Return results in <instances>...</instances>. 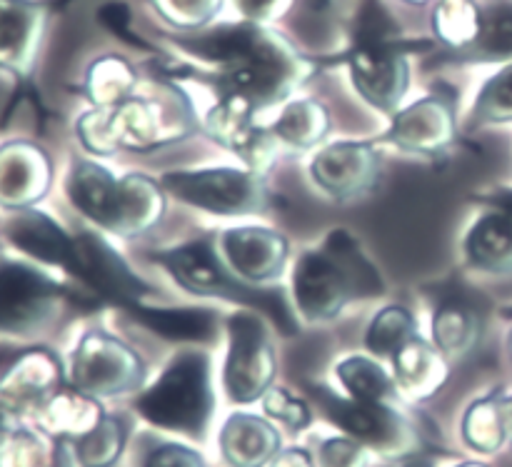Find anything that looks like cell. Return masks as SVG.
<instances>
[{
	"mask_svg": "<svg viewBox=\"0 0 512 467\" xmlns=\"http://www.w3.org/2000/svg\"><path fill=\"white\" fill-rule=\"evenodd\" d=\"M225 265L250 285H268L283 275L290 245L278 230L245 225L215 235Z\"/></svg>",
	"mask_w": 512,
	"mask_h": 467,
	"instance_id": "9a60e30c",
	"label": "cell"
},
{
	"mask_svg": "<svg viewBox=\"0 0 512 467\" xmlns=\"http://www.w3.org/2000/svg\"><path fill=\"white\" fill-rule=\"evenodd\" d=\"M480 338V315L460 298H445L433 315L435 348L445 355L470 353Z\"/></svg>",
	"mask_w": 512,
	"mask_h": 467,
	"instance_id": "4316f807",
	"label": "cell"
},
{
	"mask_svg": "<svg viewBox=\"0 0 512 467\" xmlns=\"http://www.w3.org/2000/svg\"><path fill=\"white\" fill-rule=\"evenodd\" d=\"M158 5L173 23L200 25L220 8V0H158Z\"/></svg>",
	"mask_w": 512,
	"mask_h": 467,
	"instance_id": "f35d334b",
	"label": "cell"
},
{
	"mask_svg": "<svg viewBox=\"0 0 512 467\" xmlns=\"http://www.w3.org/2000/svg\"><path fill=\"white\" fill-rule=\"evenodd\" d=\"M135 410L158 428L203 438L213 415L208 355L200 350L175 355L158 383L135 400Z\"/></svg>",
	"mask_w": 512,
	"mask_h": 467,
	"instance_id": "52a82bcc",
	"label": "cell"
},
{
	"mask_svg": "<svg viewBox=\"0 0 512 467\" xmlns=\"http://www.w3.org/2000/svg\"><path fill=\"white\" fill-rule=\"evenodd\" d=\"M103 420L98 403L85 393H58L48 400L43 410V425L58 435L83 438Z\"/></svg>",
	"mask_w": 512,
	"mask_h": 467,
	"instance_id": "f1b7e54d",
	"label": "cell"
},
{
	"mask_svg": "<svg viewBox=\"0 0 512 467\" xmlns=\"http://www.w3.org/2000/svg\"><path fill=\"white\" fill-rule=\"evenodd\" d=\"M415 3H418V0H415Z\"/></svg>",
	"mask_w": 512,
	"mask_h": 467,
	"instance_id": "f907efd6",
	"label": "cell"
},
{
	"mask_svg": "<svg viewBox=\"0 0 512 467\" xmlns=\"http://www.w3.org/2000/svg\"><path fill=\"white\" fill-rule=\"evenodd\" d=\"M220 448L233 467H263L278 453L280 438L265 420L253 415H233L220 435Z\"/></svg>",
	"mask_w": 512,
	"mask_h": 467,
	"instance_id": "7402d4cb",
	"label": "cell"
},
{
	"mask_svg": "<svg viewBox=\"0 0 512 467\" xmlns=\"http://www.w3.org/2000/svg\"><path fill=\"white\" fill-rule=\"evenodd\" d=\"M75 270L73 275L100 295L103 300L120 305L128 310L130 305L143 303L150 295V285L138 273L128 268L123 258L113 250V245L105 243L98 233H83L75 235Z\"/></svg>",
	"mask_w": 512,
	"mask_h": 467,
	"instance_id": "4fadbf2b",
	"label": "cell"
},
{
	"mask_svg": "<svg viewBox=\"0 0 512 467\" xmlns=\"http://www.w3.org/2000/svg\"><path fill=\"white\" fill-rule=\"evenodd\" d=\"M390 145L415 155H440L455 140V108L445 95H430L395 113L385 135Z\"/></svg>",
	"mask_w": 512,
	"mask_h": 467,
	"instance_id": "e0dca14e",
	"label": "cell"
},
{
	"mask_svg": "<svg viewBox=\"0 0 512 467\" xmlns=\"http://www.w3.org/2000/svg\"><path fill=\"white\" fill-rule=\"evenodd\" d=\"M255 113L258 110L248 100L223 95L205 115L203 125L205 133L223 148L233 150L248 165V170L265 173L278 155L280 145L275 143L270 130L255 125Z\"/></svg>",
	"mask_w": 512,
	"mask_h": 467,
	"instance_id": "5bb4252c",
	"label": "cell"
},
{
	"mask_svg": "<svg viewBox=\"0 0 512 467\" xmlns=\"http://www.w3.org/2000/svg\"><path fill=\"white\" fill-rule=\"evenodd\" d=\"M465 260L488 275L512 273V215L490 208L480 215L463 240Z\"/></svg>",
	"mask_w": 512,
	"mask_h": 467,
	"instance_id": "ffe728a7",
	"label": "cell"
},
{
	"mask_svg": "<svg viewBox=\"0 0 512 467\" xmlns=\"http://www.w3.org/2000/svg\"><path fill=\"white\" fill-rule=\"evenodd\" d=\"M323 467H365V453L358 440L335 438L320 448Z\"/></svg>",
	"mask_w": 512,
	"mask_h": 467,
	"instance_id": "ab89813d",
	"label": "cell"
},
{
	"mask_svg": "<svg viewBox=\"0 0 512 467\" xmlns=\"http://www.w3.org/2000/svg\"><path fill=\"white\" fill-rule=\"evenodd\" d=\"M263 408L270 418L280 420V423L288 425L290 430H303L310 425L308 405L283 388L268 390V395H265L263 400Z\"/></svg>",
	"mask_w": 512,
	"mask_h": 467,
	"instance_id": "74e56055",
	"label": "cell"
},
{
	"mask_svg": "<svg viewBox=\"0 0 512 467\" xmlns=\"http://www.w3.org/2000/svg\"><path fill=\"white\" fill-rule=\"evenodd\" d=\"M463 435L470 448L480 450V453H495L508 438L503 400L485 398L475 403L465 415Z\"/></svg>",
	"mask_w": 512,
	"mask_h": 467,
	"instance_id": "1f68e13d",
	"label": "cell"
},
{
	"mask_svg": "<svg viewBox=\"0 0 512 467\" xmlns=\"http://www.w3.org/2000/svg\"><path fill=\"white\" fill-rule=\"evenodd\" d=\"M60 380V365L45 350H33V353L23 355L10 370L8 378L3 383V393L10 403L15 405H30L40 403L55 383Z\"/></svg>",
	"mask_w": 512,
	"mask_h": 467,
	"instance_id": "83f0119b",
	"label": "cell"
},
{
	"mask_svg": "<svg viewBox=\"0 0 512 467\" xmlns=\"http://www.w3.org/2000/svg\"><path fill=\"white\" fill-rule=\"evenodd\" d=\"M65 288L25 263L0 260V333L25 335L43 328L60 308Z\"/></svg>",
	"mask_w": 512,
	"mask_h": 467,
	"instance_id": "8fae6325",
	"label": "cell"
},
{
	"mask_svg": "<svg viewBox=\"0 0 512 467\" xmlns=\"http://www.w3.org/2000/svg\"><path fill=\"white\" fill-rule=\"evenodd\" d=\"M235 5H238L245 18L263 20L278 13L285 5V0H235Z\"/></svg>",
	"mask_w": 512,
	"mask_h": 467,
	"instance_id": "b9f144b4",
	"label": "cell"
},
{
	"mask_svg": "<svg viewBox=\"0 0 512 467\" xmlns=\"http://www.w3.org/2000/svg\"><path fill=\"white\" fill-rule=\"evenodd\" d=\"M85 90H88V98L95 108H108V105H115L133 95L135 73L125 60L103 58L90 68Z\"/></svg>",
	"mask_w": 512,
	"mask_h": 467,
	"instance_id": "d6a6232c",
	"label": "cell"
},
{
	"mask_svg": "<svg viewBox=\"0 0 512 467\" xmlns=\"http://www.w3.org/2000/svg\"><path fill=\"white\" fill-rule=\"evenodd\" d=\"M463 467H483V465H475V463H470V465H463Z\"/></svg>",
	"mask_w": 512,
	"mask_h": 467,
	"instance_id": "c3c4849f",
	"label": "cell"
},
{
	"mask_svg": "<svg viewBox=\"0 0 512 467\" xmlns=\"http://www.w3.org/2000/svg\"><path fill=\"white\" fill-rule=\"evenodd\" d=\"M70 378L80 393L90 398H110L140 388L145 368L123 340L100 330H90L75 348Z\"/></svg>",
	"mask_w": 512,
	"mask_h": 467,
	"instance_id": "9c48e42d",
	"label": "cell"
},
{
	"mask_svg": "<svg viewBox=\"0 0 512 467\" xmlns=\"http://www.w3.org/2000/svg\"><path fill=\"white\" fill-rule=\"evenodd\" d=\"M53 467H70V455L65 453V445H58V450H55Z\"/></svg>",
	"mask_w": 512,
	"mask_h": 467,
	"instance_id": "bcb514c9",
	"label": "cell"
},
{
	"mask_svg": "<svg viewBox=\"0 0 512 467\" xmlns=\"http://www.w3.org/2000/svg\"><path fill=\"white\" fill-rule=\"evenodd\" d=\"M480 8L470 0H443L435 10V30L440 40L455 48V53L468 48L478 35Z\"/></svg>",
	"mask_w": 512,
	"mask_h": 467,
	"instance_id": "836d02e7",
	"label": "cell"
},
{
	"mask_svg": "<svg viewBox=\"0 0 512 467\" xmlns=\"http://www.w3.org/2000/svg\"><path fill=\"white\" fill-rule=\"evenodd\" d=\"M50 188V160L30 143L0 148V205L25 210L38 203Z\"/></svg>",
	"mask_w": 512,
	"mask_h": 467,
	"instance_id": "ac0fdd59",
	"label": "cell"
},
{
	"mask_svg": "<svg viewBox=\"0 0 512 467\" xmlns=\"http://www.w3.org/2000/svg\"><path fill=\"white\" fill-rule=\"evenodd\" d=\"M65 190L75 210L118 238L148 233L165 213V195L153 178L140 173L115 178L90 160L73 165Z\"/></svg>",
	"mask_w": 512,
	"mask_h": 467,
	"instance_id": "277c9868",
	"label": "cell"
},
{
	"mask_svg": "<svg viewBox=\"0 0 512 467\" xmlns=\"http://www.w3.org/2000/svg\"><path fill=\"white\" fill-rule=\"evenodd\" d=\"M475 200L483 205H488V208L503 210V213L512 215V188H495V190H490V193L478 195Z\"/></svg>",
	"mask_w": 512,
	"mask_h": 467,
	"instance_id": "7bdbcfd3",
	"label": "cell"
},
{
	"mask_svg": "<svg viewBox=\"0 0 512 467\" xmlns=\"http://www.w3.org/2000/svg\"><path fill=\"white\" fill-rule=\"evenodd\" d=\"M153 260L163 265L170 278L188 293L213 295V298L260 310L273 320L275 328L283 335H295V330H298L293 310L285 303L283 295L275 293V290H263L260 285L245 283L225 265L215 235H205V238L190 240V243L175 245V248L158 250Z\"/></svg>",
	"mask_w": 512,
	"mask_h": 467,
	"instance_id": "5b68a950",
	"label": "cell"
},
{
	"mask_svg": "<svg viewBox=\"0 0 512 467\" xmlns=\"http://www.w3.org/2000/svg\"><path fill=\"white\" fill-rule=\"evenodd\" d=\"M395 363V380L400 388L413 398H428L433 395L440 385L448 378V368H445L443 355L438 348L425 343L423 338L415 335L403 350L393 358Z\"/></svg>",
	"mask_w": 512,
	"mask_h": 467,
	"instance_id": "d4e9b609",
	"label": "cell"
},
{
	"mask_svg": "<svg viewBox=\"0 0 512 467\" xmlns=\"http://www.w3.org/2000/svg\"><path fill=\"white\" fill-rule=\"evenodd\" d=\"M268 130L280 150H310L328 135L330 115L318 100H295L285 105L280 118Z\"/></svg>",
	"mask_w": 512,
	"mask_h": 467,
	"instance_id": "484cf974",
	"label": "cell"
},
{
	"mask_svg": "<svg viewBox=\"0 0 512 467\" xmlns=\"http://www.w3.org/2000/svg\"><path fill=\"white\" fill-rule=\"evenodd\" d=\"M85 150L95 155L150 153L198 130L188 95L168 85L150 95H128L108 108H93L75 125Z\"/></svg>",
	"mask_w": 512,
	"mask_h": 467,
	"instance_id": "7a4b0ae2",
	"label": "cell"
},
{
	"mask_svg": "<svg viewBox=\"0 0 512 467\" xmlns=\"http://www.w3.org/2000/svg\"><path fill=\"white\" fill-rule=\"evenodd\" d=\"M340 383L348 390L353 400H363V403H385L395 395L393 380L388 378L383 368L375 360L363 358V355H353L345 358L343 363L335 368Z\"/></svg>",
	"mask_w": 512,
	"mask_h": 467,
	"instance_id": "4dcf8cb0",
	"label": "cell"
},
{
	"mask_svg": "<svg viewBox=\"0 0 512 467\" xmlns=\"http://www.w3.org/2000/svg\"><path fill=\"white\" fill-rule=\"evenodd\" d=\"M40 13L20 0H0V65L25 73L38 40Z\"/></svg>",
	"mask_w": 512,
	"mask_h": 467,
	"instance_id": "603a6c76",
	"label": "cell"
},
{
	"mask_svg": "<svg viewBox=\"0 0 512 467\" xmlns=\"http://www.w3.org/2000/svg\"><path fill=\"white\" fill-rule=\"evenodd\" d=\"M510 313H512V308H510Z\"/></svg>",
	"mask_w": 512,
	"mask_h": 467,
	"instance_id": "681fc988",
	"label": "cell"
},
{
	"mask_svg": "<svg viewBox=\"0 0 512 467\" xmlns=\"http://www.w3.org/2000/svg\"><path fill=\"white\" fill-rule=\"evenodd\" d=\"M5 238L18 250L28 253L30 258L55 265V268H63L65 273L73 275L75 240L45 213L30 208L20 210L5 225Z\"/></svg>",
	"mask_w": 512,
	"mask_h": 467,
	"instance_id": "d6986e66",
	"label": "cell"
},
{
	"mask_svg": "<svg viewBox=\"0 0 512 467\" xmlns=\"http://www.w3.org/2000/svg\"><path fill=\"white\" fill-rule=\"evenodd\" d=\"M163 185L180 203L213 215L263 213L270 203L263 173L238 168L175 170L163 175Z\"/></svg>",
	"mask_w": 512,
	"mask_h": 467,
	"instance_id": "ba28073f",
	"label": "cell"
},
{
	"mask_svg": "<svg viewBox=\"0 0 512 467\" xmlns=\"http://www.w3.org/2000/svg\"><path fill=\"white\" fill-rule=\"evenodd\" d=\"M0 467H50V463L35 435L15 433L0 445Z\"/></svg>",
	"mask_w": 512,
	"mask_h": 467,
	"instance_id": "8d00e7d4",
	"label": "cell"
},
{
	"mask_svg": "<svg viewBox=\"0 0 512 467\" xmlns=\"http://www.w3.org/2000/svg\"><path fill=\"white\" fill-rule=\"evenodd\" d=\"M353 85L375 110L395 115L410 85L408 60L400 45L398 25L380 0H368L355 23L348 53Z\"/></svg>",
	"mask_w": 512,
	"mask_h": 467,
	"instance_id": "8992f818",
	"label": "cell"
},
{
	"mask_svg": "<svg viewBox=\"0 0 512 467\" xmlns=\"http://www.w3.org/2000/svg\"><path fill=\"white\" fill-rule=\"evenodd\" d=\"M10 400L5 398V393L3 390H0V433H3V430H8V425H10Z\"/></svg>",
	"mask_w": 512,
	"mask_h": 467,
	"instance_id": "f6af8a7d",
	"label": "cell"
},
{
	"mask_svg": "<svg viewBox=\"0 0 512 467\" xmlns=\"http://www.w3.org/2000/svg\"><path fill=\"white\" fill-rule=\"evenodd\" d=\"M125 313L148 330L175 343H205L218 330V315L198 308H150L145 303L130 305Z\"/></svg>",
	"mask_w": 512,
	"mask_h": 467,
	"instance_id": "44dd1931",
	"label": "cell"
},
{
	"mask_svg": "<svg viewBox=\"0 0 512 467\" xmlns=\"http://www.w3.org/2000/svg\"><path fill=\"white\" fill-rule=\"evenodd\" d=\"M383 293L378 268L345 228L330 230L323 243L305 250L293 268L295 308L308 323H328L355 300L380 298Z\"/></svg>",
	"mask_w": 512,
	"mask_h": 467,
	"instance_id": "3957f363",
	"label": "cell"
},
{
	"mask_svg": "<svg viewBox=\"0 0 512 467\" xmlns=\"http://www.w3.org/2000/svg\"><path fill=\"white\" fill-rule=\"evenodd\" d=\"M473 123H512V63L480 88L473 105Z\"/></svg>",
	"mask_w": 512,
	"mask_h": 467,
	"instance_id": "d590c367",
	"label": "cell"
},
{
	"mask_svg": "<svg viewBox=\"0 0 512 467\" xmlns=\"http://www.w3.org/2000/svg\"><path fill=\"white\" fill-rule=\"evenodd\" d=\"M275 375V353L265 325L253 313H233L228 318V360L225 393L233 403H253L270 388Z\"/></svg>",
	"mask_w": 512,
	"mask_h": 467,
	"instance_id": "30bf717a",
	"label": "cell"
},
{
	"mask_svg": "<svg viewBox=\"0 0 512 467\" xmlns=\"http://www.w3.org/2000/svg\"><path fill=\"white\" fill-rule=\"evenodd\" d=\"M273 467H313L310 465V458L303 453V450H288L280 458H275Z\"/></svg>",
	"mask_w": 512,
	"mask_h": 467,
	"instance_id": "ee69618b",
	"label": "cell"
},
{
	"mask_svg": "<svg viewBox=\"0 0 512 467\" xmlns=\"http://www.w3.org/2000/svg\"><path fill=\"white\" fill-rule=\"evenodd\" d=\"M415 318L403 305H388L368 325L365 348L378 358H395L415 338Z\"/></svg>",
	"mask_w": 512,
	"mask_h": 467,
	"instance_id": "f546056e",
	"label": "cell"
},
{
	"mask_svg": "<svg viewBox=\"0 0 512 467\" xmlns=\"http://www.w3.org/2000/svg\"><path fill=\"white\" fill-rule=\"evenodd\" d=\"M380 155L370 143H333L310 160V178L333 200H353L378 183Z\"/></svg>",
	"mask_w": 512,
	"mask_h": 467,
	"instance_id": "2e32d148",
	"label": "cell"
},
{
	"mask_svg": "<svg viewBox=\"0 0 512 467\" xmlns=\"http://www.w3.org/2000/svg\"><path fill=\"white\" fill-rule=\"evenodd\" d=\"M455 58L470 63L512 60V0H488L480 8L478 35Z\"/></svg>",
	"mask_w": 512,
	"mask_h": 467,
	"instance_id": "cb8c5ba5",
	"label": "cell"
},
{
	"mask_svg": "<svg viewBox=\"0 0 512 467\" xmlns=\"http://www.w3.org/2000/svg\"><path fill=\"white\" fill-rule=\"evenodd\" d=\"M310 395L325 418L338 425L340 430L350 435L358 443L378 448L383 453H398L410 445V428L395 410L385 403H363V400H345L330 393L328 388H315L310 385Z\"/></svg>",
	"mask_w": 512,
	"mask_h": 467,
	"instance_id": "7c38bea8",
	"label": "cell"
},
{
	"mask_svg": "<svg viewBox=\"0 0 512 467\" xmlns=\"http://www.w3.org/2000/svg\"><path fill=\"white\" fill-rule=\"evenodd\" d=\"M503 410H505V428H508V433L512 435V398L503 400Z\"/></svg>",
	"mask_w": 512,
	"mask_h": 467,
	"instance_id": "7dc6e473",
	"label": "cell"
},
{
	"mask_svg": "<svg viewBox=\"0 0 512 467\" xmlns=\"http://www.w3.org/2000/svg\"><path fill=\"white\" fill-rule=\"evenodd\" d=\"M125 445V425L120 418H103L88 435L78 438V458L85 467H110Z\"/></svg>",
	"mask_w": 512,
	"mask_h": 467,
	"instance_id": "e575fe53",
	"label": "cell"
},
{
	"mask_svg": "<svg viewBox=\"0 0 512 467\" xmlns=\"http://www.w3.org/2000/svg\"><path fill=\"white\" fill-rule=\"evenodd\" d=\"M180 48L210 65L205 75L215 90L230 98H243L255 110L283 103L305 83L308 68L303 60L258 25H225L195 38H180Z\"/></svg>",
	"mask_w": 512,
	"mask_h": 467,
	"instance_id": "6da1fadb",
	"label": "cell"
},
{
	"mask_svg": "<svg viewBox=\"0 0 512 467\" xmlns=\"http://www.w3.org/2000/svg\"><path fill=\"white\" fill-rule=\"evenodd\" d=\"M143 467H205L203 458L183 445H158L145 458Z\"/></svg>",
	"mask_w": 512,
	"mask_h": 467,
	"instance_id": "60d3db41",
	"label": "cell"
}]
</instances>
